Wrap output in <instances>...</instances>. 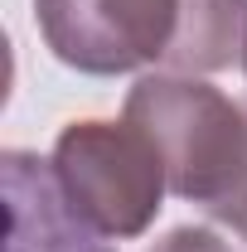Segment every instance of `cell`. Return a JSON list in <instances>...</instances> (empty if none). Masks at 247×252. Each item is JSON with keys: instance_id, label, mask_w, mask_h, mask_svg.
<instances>
[{"instance_id": "1", "label": "cell", "mask_w": 247, "mask_h": 252, "mask_svg": "<svg viewBox=\"0 0 247 252\" xmlns=\"http://www.w3.org/2000/svg\"><path fill=\"white\" fill-rule=\"evenodd\" d=\"M126 122L165 160L170 189L247 233V112L209 83L180 73L141 78Z\"/></svg>"}, {"instance_id": "4", "label": "cell", "mask_w": 247, "mask_h": 252, "mask_svg": "<svg viewBox=\"0 0 247 252\" xmlns=\"http://www.w3.org/2000/svg\"><path fill=\"white\" fill-rule=\"evenodd\" d=\"M0 180H5V214H10L5 252H112L102 233L68 204L54 160L5 151Z\"/></svg>"}, {"instance_id": "6", "label": "cell", "mask_w": 247, "mask_h": 252, "mask_svg": "<svg viewBox=\"0 0 247 252\" xmlns=\"http://www.w3.org/2000/svg\"><path fill=\"white\" fill-rule=\"evenodd\" d=\"M151 252H233L223 238H214L209 228H175L165 243H155Z\"/></svg>"}, {"instance_id": "3", "label": "cell", "mask_w": 247, "mask_h": 252, "mask_svg": "<svg viewBox=\"0 0 247 252\" xmlns=\"http://www.w3.org/2000/svg\"><path fill=\"white\" fill-rule=\"evenodd\" d=\"M44 44L78 73H131L170 63L185 0H34Z\"/></svg>"}, {"instance_id": "7", "label": "cell", "mask_w": 247, "mask_h": 252, "mask_svg": "<svg viewBox=\"0 0 247 252\" xmlns=\"http://www.w3.org/2000/svg\"><path fill=\"white\" fill-rule=\"evenodd\" d=\"M243 63H247V59H243Z\"/></svg>"}, {"instance_id": "2", "label": "cell", "mask_w": 247, "mask_h": 252, "mask_svg": "<svg viewBox=\"0 0 247 252\" xmlns=\"http://www.w3.org/2000/svg\"><path fill=\"white\" fill-rule=\"evenodd\" d=\"M54 175L68 204L97 233H112V238L146 233L170 189L165 160L155 156L146 131H136L131 122L63 126L59 146H54Z\"/></svg>"}, {"instance_id": "5", "label": "cell", "mask_w": 247, "mask_h": 252, "mask_svg": "<svg viewBox=\"0 0 247 252\" xmlns=\"http://www.w3.org/2000/svg\"><path fill=\"white\" fill-rule=\"evenodd\" d=\"M247 59V0H185V30L165 73H223Z\"/></svg>"}]
</instances>
